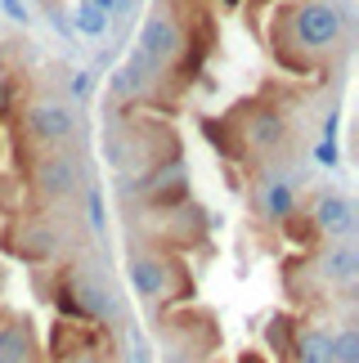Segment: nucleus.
Here are the masks:
<instances>
[{
	"label": "nucleus",
	"mask_w": 359,
	"mask_h": 363,
	"mask_svg": "<svg viewBox=\"0 0 359 363\" xmlns=\"http://www.w3.org/2000/svg\"><path fill=\"white\" fill-rule=\"evenodd\" d=\"M260 211H265L274 225H287V220L297 216V189L287 184V179H270V184L260 189Z\"/></svg>",
	"instance_id": "12"
},
{
	"label": "nucleus",
	"mask_w": 359,
	"mask_h": 363,
	"mask_svg": "<svg viewBox=\"0 0 359 363\" xmlns=\"http://www.w3.org/2000/svg\"><path fill=\"white\" fill-rule=\"evenodd\" d=\"M23 125H27V135H32L40 148H63L67 139L77 135V113L67 104H32L27 117H23Z\"/></svg>",
	"instance_id": "4"
},
{
	"label": "nucleus",
	"mask_w": 359,
	"mask_h": 363,
	"mask_svg": "<svg viewBox=\"0 0 359 363\" xmlns=\"http://www.w3.org/2000/svg\"><path fill=\"white\" fill-rule=\"evenodd\" d=\"M0 9H5V18L9 23H32V13H27V5H23V0H0Z\"/></svg>",
	"instance_id": "20"
},
{
	"label": "nucleus",
	"mask_w": 359,
	"mask_h": 363,
	"mask_svg": "<svg viewBox=\"0 0 359 363\" xmlns=\"http://www.w3.org/2000/svg\"><path fill=\"white\" fill-rule=\"evenodd\" d=\"M90 90H94V77H90V72H77V77H72V94H77V99H86Z\"/></svg>",
	"instance_id": "22"
},
{
	"label": "nucleus",
	"mask_w": 359,
	"mask_h": 363,
	"mask_svg": "<svg viewBox=\"0 0 359 363\" xmlns=\"http://www.w3.org/2000/svg\"><path fill=\"white\" fill-rule=\"evenodd\" d=\"M341 32H346V23H341V9L333 5V0H306V5L297 9L292 18V36L301 50L319 54V50H333Z\"/></svg>",
	"instance_id": "1"
},
{
	"label": "nucleus",
	"mask_w": 359,
	"mask_h": 363,
	"mask_svg": "<svg viewBox=\"0 0 359 363\" xmlns=\"http://www.w3.org/2000/svg\"><path fill=\"white\" fill-rule=\"evenodd\" d=\"M86 193V216H90V229L94 233H104L108 229V216H104V193L99 189H81Z\"/></svg>",
	"instance_id": "17"
},
{
	"label": "nucleus",
	"mask_w": 359,
	"mask_h": 363,
	"mask_svg": "<svg viewBox=\"0 0 359 363\" xmlns=\"http://www.w3.org/2000/svg\"><path fill=\"white\" fill-rule=\"evenodd\" d=\"M319 274L328 278V283H341V287H350L355 278H359V251L346 242V247H333V251H324L319 256Z\"/></svg>",
	"instance_id": "13"
},
{
	"label": "nucleus",
	"mask_w": 359,
	"mask_h": 363,
	"mask_svg": "<svg viewBox=\"0 0 359 363\" xmlns=\"http://www.w3.org/2000/svg\"><path fill=\"white\" fill-rule=\"evenodd\" d=\"M32 189H36V198H45V202L72 198V193L86 189L81 162L72 152H40V157H32Z\"/></svg>",
	"instance_id": "2"
},
{
	"label": "nucleus",
	"mask_w": 359,
	"mask_h": 363,
	"mask_svg": "<svg viewBox=\"0 0 359 363\" xmlns=\"http://www.w3.org/2000/svg\"><path fill=\"white\" fill-rule=\"evenodd\" d=\"M72 27L81 36H104L108 32V13L104 9H94V5H86V0H81V5L72 9Z\"/></svg>",
	"instance_id": "14"
},
{
	"label": "nucleus",
	"mask_w": 359,
	"mask_h": 363,
	"mask_svg": "<svg viewBox=\"0 0 359 363\" xmlns=\"http://www.w3.org/2000/svg\"><path fill=\"white\" fill-rule=\"evenodd\" d=\"M5 63H9V50L0 45V77H5Z\"/></svg>",
	"instance_id": "25"
},
{
	"label": "nucleus",
	"mask_w": 359,
	"mask_h": 363,
	"mask_svg": "<svg viewBox=\"0 0 359 363\" xmlns=\"http://www.w3.org/2000/svg\"><path fill=\"white\" fill-rule=\"evenodd\" d=\"M333 363H359V332L355 328L333 332Z\"/></svg>",
	"instance_id": "15"
},
{
	"label": "nucleus",
	"mask_w": 359,
	"mask_h": 363,
	"mask_svg": "<svg viewBox=\"0 0 359 363\" xmlns=\"http://www.w3.org/2000/svg\"><path fill=\"white\" fill-rule=\"evenodd\" d=\"M184 50V32H180V23L171 18L167 9H158V13H148L144 27H140V59L148 67H162V63H171L175 54Z\"/></svg>",
	"instance_id": "3"
},
{
	"label": "nucleus",
	"mask_w": 359,
	"mask_h": 363,
	"mask_svg": "<svg viewBox=\"0 0 359 363\" xmlns=\"http://www.w3.org/2000/svg\"><path fill=\"white\" fill-rule=\"evenodd\" d=\"M0 359L5 363H40L36 332L27 323H0Z\"/></svg>",
	"instance_id": "9"
},
{
	"label": "nucleus",
	"mask_w": 359,
	"mask_h": 363,
	"mask_svg": "<svg viewBox=\"0 0 359 363\" xmlns=\"http://www.w3.org/2000/svg\"><path fill=\"white\" fill-rule=\"evenodd\" d=\"M86 5H94V9H104V13H113V9L121 5V0H86Z\"/></svg>",
	"instance_id": "23"
},
{
	"label": "nucleus",
	"mask_w": 359,
	"mask_h": 363,
	"mask_svg": "<svg viewBox=\"0 0 359 363\" xmlns=\"http://www.w3.org/2000/svg\"><path fill=\"white\" fill-rule=\"evenodd\" d=\"M310 220H314V233H328V238H350L355 225H359L355 202L346 198V193H319Z\"/></svg>",
	"instance_id": "6"
},
{
	"label": "nucleus",
	"mask_w": 359,
	"mask_h": 363,
	"mask_svg": "<svg viewBox=\"0 0 359 363\" xmlns=\"http://www.w3.org/2000/svg\"><path fill=\"white\" fill-rule=\"evenodd\" d=\"M54 251H59V233H54L45 220H32V225L18 229V256L23 260L45 264V260H54Z\"/></svg>",
	"instance_id": "10"
},
{
	"label": "nucleus",
	"mask_w": 359,
	"mask_h": 363,
	"mask_svg": "<svg viewBox=\"0 0 359 363\" xmlns=\"http://www.w3.org/2000/svg\"><path fill=\"white\" fill-rule=\"evenodd\" d=\"M67 296H72V301L81 305V314H86V318H113V310H117L113 287L99 283V278L67 274Z\"/></svg>",
	"instance_id": "8"
},
{
	"label": "nucleus",
	"mask_w": 359,
	"mask_h": 363,
	"mask_svg": "<svg viewBox=\"0 0 359 363\" xmlns=\"http://www.w3.org/2000/svg\"><path fill=\"white\" fill-rule=\"evenodd\" d=\"M104 157L113 162V166H126V144H121V135H104Z\"/></svg>",
	"instance_id": "19"
},
{
	"label": "nucleus",
	"mask_w": 359,
	"mask_h": 363,
	"mask_svg": "<svg viewBox=\"0 0 359 363\" xmlns=\"http://www.w3.org/2000/svg\"><path fill=\"white\" fill-rule=\"evenodd\" d=\"M229 125H238L243 144L252 152H279L287 144V117L279 108H252L247 117H229Z\"/></svg>",
	"instance_id": "5"
},
{
	"label": "nucleus",
	"mask_w": 359,
	"mask_h": 363,
	"mask_svg": "<svg viewBox=\"0 0 359 363\" xmlns=\"http://www.w3.org/2000/svg\"><path fill=\"white\" fill-rule=\"evenodd\" d=\"M0 363H5V359H0Z\"/></svg>",
	"instance_id": "26"
},
{
	"label": "nucleus",
	"mask_w": 359,
	"mask_h": 363,
	"mask_svg": "<svg viewBox=\"0 0 359 363\" xmlns=\"http://www.w3.org/2000/svg\"><path fill=\"white\" fill-rule=\"evenodd\" d=\"M202 135L211 139V144L225 152V157H238V144H233V135H229V121H211V117H206V121H202Z\"/></svg>",
	"instance_id": "16"
},
{
	"label": "nucleus",
	"mask_w": 359,
	"mask_h": 363,
	"mask_svg": "<svg viewBox=\"0 0 359 363\" xmlns=\"http://www.w3.org/2000/svg\"><path fill=\"white\" fill-rule=\"evenodd\" d=\"M292 363H333V332L324 328H306L292 337Z\"/></svg>",
	"instance_id": "11"
},
{
	"label": "nucleus",
	"mask_w": 359,
	"mask_h": 363,
	"mask_svg": "<svg viewBox=\"0 0 359 363\" xmlns=\"http://www.w3.org/2000/svg\"><path fill=\"white\" fill-rule=\"evenodd\" d=\"M314 162L333 171V166L341 162V148H337V139H319V144H314Z\"/></svg>",
	"instance_id": "18"
},
{
	"label": "nucleus",
	"mask_w": 359,
	"mask_h": 363,
	"mask_svg": "<svg viewBox=\"0 0 359 363\" xmlns=\"http://www.w3.org/2000/svg\"><path fill=\"white\" fill-rule=\"evenodd\" d=\"M9 113H13V81L0 77V121H5Z\"/></svg>",
	"instance_id": "21"
},
{
	"label": "nucleus",
	"mask_w": 359,
	"mask_h": 363,
	"mask_svg": "<svg viewBox=\"0 0 359 363\" xmlns=\"http://www.w3.org/2000/svg\"><path fill=\"white\" fill-rule=\"evenodd\" d=\"M67 363H108V359H104V354H72Z\"/></svg>",
	"instance_id": "24"
},
{
	"label": "nucleus",
	"mask_w": 359,
	"mask_h": 363,
	"mask_svg": "<svg viewBox=\"0 0 359 363\" xmlns=\"http://www.w3.org/2000/svg\"><path fill=\"white\" fill-rule=\"evenodd\" d=\"M126 278H131L135 296H144V301L167 296V287H171V269H167V260L153 256V251H135V256L126 260Z\"/></svg>",
	"instance_id": "7"
}]
</instances>
